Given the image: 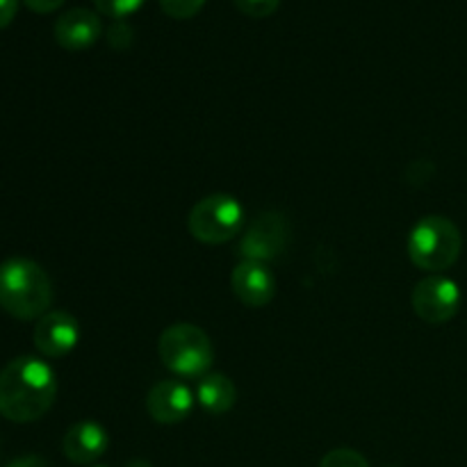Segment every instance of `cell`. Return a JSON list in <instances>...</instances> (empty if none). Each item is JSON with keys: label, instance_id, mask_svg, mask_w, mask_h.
<instances>
[{"label": "cell", "instance_id": "obj_1", "mask_svg": "<svg viewBox=\"0 0 467 467\" xmlns=\"http://www.w3.org/2000/svg\"><path fill=\"white\" fill-rule=\"evenodd\" d=\"M55 372L44 360L21 356L0 372V415L9 422H36L55 404Z\"/></svg>", "mask_w": 467, "mask_h": 467}, {"label": "cell", "instance_id": "obj_2", "mask_svg": "<svg viewBox=\"0 0 467 467\" xmlns=\"http://www.w3.org/2000/svg\"><path fill=\"white\" fill-rule=\"evenodd\" d=\"M53 304V283L46 269L27 258L0 265V308L16 319L44 317Z\"/></svg>", "mask_w": 467, "mask_h": 467}, {"label": "cell", "instance_id": "obj_3", "mask_svg": "<svg viewBox=\"0 0 467 467\" xmlns=\"http://www.w3.org/2000/svg\"><path fill=\"white\" fill-rule=\"evenodd\" d=\"M463 237L459 226L442 214H429L413 226L409 235V255L415 267L441 274L459 260Z\"/></svg>", "mask_w": 467, "mask_h": 467}, {"label": "cell", "instance_id": "obj_4", "mask_svg": "<svg viewBox=\"0 0 467 467\" xmlns=\"http://www.w3.org/2000/svg\"><path fill=\"white\" fill-rule=\"evenodd\" d=\"M158 354L164 368L187 379L205 377L214 360L208 333L194 324H173L164 328L158 340Z\"/></svg>", "mask_w": 467, "mask_h": 467}, {"label": "cell", "instance_id": "obj_5", "mask_svg": "<svg viewBox=\"0 0 467 467\" xmlns=\"http://www.w3.org/2000/svg\"><path fill=\"white\" fill-rule=\"evenodd\" d=\"M244 226V208L231 194H210L192 208L187 228L194 240L205 244H223L240 235Z\"/></svg>", "mask_w": 467, "mask_h": 467}, {"label": "cell", "instance_id": "obj_6", "mask_svg": "<svg viewBox=\"0 0 467 467\" xmlns=\"http://www.w3.org/2000/svg\"><path fill=\"white\" fill-rule=\"evenodd\" d=\"M410 306H413L415 315L422 322L441 327L454 319L461 308V287L459 283L451 278L442 276V274H433V276L422 278L418 285L413 287L410 295Z\"/></svg>", "mask_w": 467, "mask_h": 467}, {"label": "cell", "instance_id": "obj_7", "mask_svg": "<svg viewBox=\"0 0 467 467\" xmlns=\"http://www.w3.org/2000/svg\"><path fill=\"white\" fill-rule=\"evenodd\" d=\"M287 244V222L278 213H265L249 226L242 235L237 254L242 260L254 263H269L285 251Z\"/></svg>", "mask_w": 467, "mask_h": 467}, {"label": "cell", "instance_id": "obj_8", "mask_svg": "<svg viewBox=\"0 0 467 467\" xmlns=\"http://www.w3.org/2000/svg\"><path fill=\"white\" fill-rule=\"evenodd\" d=\"M35 347L48 358H62L71 354L80 342V324L71 313L64 310H48L44 317L36 319L32 333Z\"/></svg>", "mask_w": 467, "mask_h": 467}, {"label": "cell", "instance_id": "obj_9", "mask_svg": "<svg viewBox=\"0 0 467 467\" xmlns=\"http://www.w3.org/2000/svg\"><path fill=\"white\" fill-rule=\"evenodd\" d=\"M53 35L64 50L78 53V50L91 48L100 39L103 23H100L99 14L91 12V9L73 7L55 21Z\"/></svg>", "mask_w": 467, "mask_h": 467}, {"label": "cell", "instance_id": "obj_10", "mask_svg": "<svg viewBox=\"0 0 467 467\" xmlns=\"http://www.w3.org/2000/svg\"><path fill=\"white\" fill-rule=\"evenodd\" d=\"M194 409V395L181 381H160L146 397V410L158 424H178Z\"/></svg>", "mask_w": 467, "mask_h": 467}, {"label": "cell", "instance_id": "obj_11", "mask_svg": "<svg viewBox=\"0 0 467 467\" xmlns=\"http://www.w3.org/2000/svg\"><path fill=\"white\" fill-rule=\"evenodd\" d=\"M231 285L237 299L249 308H263L274 299V292H276V281L267 265L254 263V260H242L233 269Z\"/></svg>", "mask_w": 467, "mask_h": 467}, {"label": "cell", "instance_id": "obj_12", "mask_svg": "<svg viewBox=\"0 0 467 467\" xmlns=\"http://www.w3.org/2000/svg\"><path fill=\"white\" fill-rule=\"evenodd\" d=\"M108 431L99 422H91V420H82V422L73 424L62 441L64 456L76 465L94 463L108 451Z\"/></svg>", "mask_w": 467, "mask_h": 467}, {"label": "cell", "instance_id": "obj_13", "mask_svg": "<svg viewBox=\"0 0 467 467\" xmlns=\"http://www.w3.org/2000/svg\"><path fill=\"white\" fill-rule=\"evenodd\" d=\"M196 401L210 415H223L235 406L237 390L226 374H205L196 386Z\"/></svg>", "mask_w": 467, "mask_h": 467}, {"label": "cell", "instance_id": "obj_14", "mask_svg": "<svg viewBox=\"0 0 467 467\" xmlns=\"http://www.w3.org/2000/svg\"><path fill=\"white\" fill-rule=\"evenodd\" d=\"M205 0H160V7L167 16L185 21V18L196 16L203 9Z\"/></svg>", "mask_w": 467, "mask_h": 467}, {"label": "cell", "instance_id": "obj_15", "mask_svg": "<svg viewBox=\"0 0 467 467\" xmlns=\"http://www.w3.org/2000/svg\"><path fill=\"white\" fill-rule=\"evenodd\" d=\"M100 14L112 18H126L144 5V0H94Z\"/></svg>", "mask_w": 467, "mask_h": 467}, {"label": "cell", "instance_id": "obj_16", "mask_svg": "<svg viewBox=\"0 0 467 467\" xmlns=\"http://www.w3.org/2000/svg\"><path fill=\"white\" fill-rule=\"evenodd\" d=\"M319 467H369L368 459L354 450H333L322 459Z\"/></svg>", "mask_w": 467, "mask_h": 467}, {"label": "cell", "instance_id": "obj_17", "mask_svg": "<svg viewBox=\"0 0 467 467\" xmlns=\"http://www.w3.org/2000/svg\"><path fill=\"white\" fill-rule=\"evenodd\" d=\"M242 14L251 18H267L278 9L281 0H233Z\"/></svg>", "mask_w": 467, "mask_h": 467}, {"label": "cell", "instance_id": "obj_18", "mask_svg": "<svg viewBox=\"0 0 467 467\" xmlns=\"http://www.w3.org/2000/svg\"><path fill=\"white\" fill-rule=\"evenodd\" d=\"M23 3H26V7L32 9V12L50 14V12H55V9L62 7L67 0H23Z\"/></svg>", "mask_w": 467, "mask_h": 467}, {"label": "cell", "instance_id": "obj_19", "mask_svg": "<svg viewBox=\"0 0 467 467\" xmlns=\"http://www.w3.org/2000/svg\"><path fill=\"white\" fill-rule=\"evenodd\" d=\"M18 12V0H0V30L14 21Z\"/></svg>", "mask_w": 467, "mask_h": 467}, {"label": "cell", "instance_id": "obj_20", "mask_svg": "<svg viewBox=\"0 0 467 467\" xmlns=\"http://www.w3.org/2000/svg\"><path fill=\"white\" fill-rule=\"evenodd\" d=\"M7 467H50V465L46 463L41 456L30 454V456H18V459H14Z\"/></svg>", "mask_w": 467, "mask_h": 467}, {"label": "cell", "instance_id": "obj_21", "mask_svg": "<svg viewBox=\"0 0 467 467\" xmlns=\"http://www.w3.org/2000/svg\"><path fill=\"white\" fill-rule=\"evenodd\" d=\"M126 467H150V463H149V461H144V459H135V461H130V463H128Z\"/></svg>", "mask_w": 467, "mask_h": 467}]
</instances>
